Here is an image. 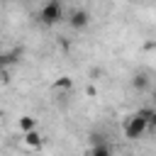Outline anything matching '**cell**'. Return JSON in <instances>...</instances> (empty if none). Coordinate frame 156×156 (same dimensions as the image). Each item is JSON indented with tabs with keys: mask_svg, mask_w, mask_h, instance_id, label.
Listing matches in <instances>:
<instances>
[{
	"mask_svg": "<svg viewBox=\"0 0 156 156\" xmlns=\"http://www.w3.org/2000/svg\"><path fill=\"white\" fill-rule=\"evenodd\" d=\"M61 20H63V7H61L58 0H49V2L39 10V22L46 24V27H54V24H58Z\"/></svg>",
	"mask_w": 156,
	"mask_h": 156,
	"instance_id": "1",
	"label": "cell"
},
{
	"mask_svg": "<svg viewBox=\"0 0 156 156\" xmlns=\"http://www.w3.org/2000/svg\"><path fill=\"white\" fill-rule=\"evenodd\" d=\"M132 88H136V90H146V88H149V78H146L144 73H136V76L132 78Z\"/></svg>",
	"mask_w": 156,
	"mask_h": 156,
	"instance_id": "9",
	"label": "cell"
},
{
	"mask_svg": "<svg viewBox=\"0 0 156 156\" xmlns=\"http://www.w3.org/2000/svg\"><path fill=\"white\" fill-rule=\"evenodd\" d=\"M100 141H105V134H100V132H93V134H90V144H100Z\"/></svg>",
	"mask_w": 156,
	"mask_h": 156,
	"instance_id": "10",
	"label": "cell"
},
{
	"mask_svg": "<svg viewBox=\"0 0 156 156\" xmlns=\"http://www.w3.org/2000/svg\"><path fill=\"white\" fill-rule=\"evenodd\" d=\"M154 98H156V90H154Z\"/></svg>",
	"mask_w": 156,
	"mask_h": 156,
	"instance_id": "14",
	"label": "cell"
},
{
	"mask_svg": "<svg viewBox=\"0 0 156 156\" xmlns=\"http://www.w3.org/2000/svg\"><path fill=\"white\" fill-rule=\"evenodd\" d=\"M68 24H71V29H76V32L85 29V27L90 24V15H88V10H73V12L68 15Z\"/></svg>",
	"mask_w": 156,
	"mask_h": 156,
	"instance_id": "3",
	"label": "cell"
},
{
	"mask_svg": "<svg viewBox=\"0 0 156 156\" xmlns=\"http://www.w3.org/2000/svg\"><path fill=\"white\" fill-rule=\"evenodd\" d=\"M71 88H73V80L68 76H61L54 80V90H71Z\"/></svg>",
	"mask_w": 156,
	"mask_h": 156,
	"instance_id": "8",
	"label": "cell"
},
{
	"mask_svg": "<svg viewBox=\"0 0 156 156\" xmlns=\"http://www.w3.org/2000/svg\"><path fill=\"white\" fill-rule=\"evenodd\" d=\"M149 129H154L156 132V110L151 112V117H149Z\"/></svg>",
	"mask_w": 156,
	"mask_h": 156,
	"instance_id": "12",
	"label": "cell"
},
{
	"mask_svg": "<svg viewBox=\"0 0 156 156\" xmlns=\"http://www.w3.org/2000/svg\"><path fill=\"white\" fill-rule=\"evenodd\" d=\"M22 141H24L29 149H39L44 139H41V134H39L37 129H29V132H24V134H22Z\"/></svg>",
	"mask_w": 156,
	"mask_h": 156,
	"instance_id": "4",
	"label": "cell"
},
{
	"mask_svg": "<svg viewBox=\"0 0 156 156\" xmlns=\"http://www.w3.org/2000/svg\"><path fill=\"white\" fill-rule=\"evenodd\" d=\"M5 80H7V76H5V71L0 68V83H5Z\"/></svg>",
	"mask_w": 156,
	"mask_h": 156,
	"instance_id": "13",
	"label": "cell"
},
{
	"mask_svg": "<svg viewBox=\"0 0 156 156\" xmlns=\"http://www.w3.org/2000/svg\"><path fill=\"white\" fill-rule=\"evenodd\" d=\"M88 156H112V151H110L107 141H100V144H93V146H90Z\"/></svg>",
	"mask_w": 156,
	"mask_h": 156,
	"instance_id": "6",
	"label": "cell"
},
{
	"mask_svg": "<svg viewBox=\"0 0 156 156\" xmlns=\"http://www.w3.org/2000/svg\"><path fill=\"white\" fill-rule=\"evenodd\" d=\"M146 129H149V122H146L144 117H139V115H132V117L127 119V124H124V136L134 141V139L144 136Z\"/></svg>",
	"mask_w": 156,
	"mask_h": 156,
	"instance_id": "2",
	"label": "cell"
},
{
	"mask_svg": "<svg viewBox=\"0 0 156 156\" xmlns=\"http://www.w3.org/2000/svg\"><path fill=\"white\" fill-rule=\"evenodd\" d=\"M20 132L24 134V132H29V129H37V119L34 117H29V115H24V117H20Z\"/></svg>",
	"mask_w": 156,
	"mask_h": 156,
	"instance_id": "7",
	"label": "cell"
},
{
	"mask_svg": "<svg viewBox=\"0 0 156 156\" xmlns=\"http://www.w3.org/2000/svg\"><path fill=\"white\" fill-rule=\"evenodd\" d=\"M20 56H22V51H20V49H12V51L0 54V68H2V66H10V63H17V61H20Z\"/></svg>",
	"mask_w": 156,
	"mask_h": 156,
	"instance_id": "5",
	"label": "cell"
},
{
	"mask_svg": "<svg viewBox=\"0 0 156 156\" xmlns=\"http://www.w3.org/2000/svg\"><path fill=\"white\" fill-rule=\"evenodd\" d=\"M151 112H154V110H149V107H144V110H139L136 115H139V117H144V119L149 122V117H151Z\"/></svg>",
	"mask_w": 156,
	"mask_h": 156,
	"instance_id": "11",
	"label": "cell"
}]
</instances>
